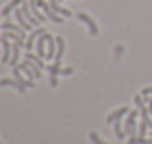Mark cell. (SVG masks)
Wrapping results in <instances>:
<instances>
[{
	"label": "cell",
	"mask_w": 152,
	"mask_h": 144,
	"mask_svg": "<svg viewBox=\"0 0 152 144\" xmlns=\"http://www.w3.org/2000/svg\"><path fill=\"white\" fill-rule=\"evenodd\" d=\"M78 19H80V21H84L86 25H88V31H89V34H91V36H97V34H99L97 23H95L89 15H86V13H78Z\"/></svg>",
	"instance_id": "cell-4"
},
{
	"label": "cell",
	"mask_w": 152,
	"mask_h": 144,
	"mask_svg": "<svg viewBox=\"0 0 152 144\" xmlns=\"http://www.w3.org/2000/svg\"><path fill=\"white\" fill-rule=\"evenodd\" d=\"M0 28H2V23H0Z\"/></svg>",
	"instance_id": "cell-24"
},
{
	"label": "cell",
	"mask_w": 152,
	"mask_h": 144,
	"mask_svg": "<svg viewBox=\"0 0 152 144\" xmlns=\"http://www.w3.org/2000/svg\"><path fill=\"white\" fill-rule=\"evenodd\" d=\"M141 95H142V97H148V95H152V85H150V87H145Z\"/></svg>",
	"instance_id": "cell-21"
},
{
	"label": "cell",
	"mask_w": 152,
	"mask_h": 144,
	"mask_svg": "<svg viewBox=\"0 0 152 144\" xmlns=\"http://www.w3.org/2000/svg\"><path fill=\"white\" fill-rule=\"evenodd\" d=\"M122 46H116V49H114V55H116V59H120V53H122Z\"/></svg>",
	"instance_id": "cell-22"
},
{
	"label": "cell",
	"mask_w": 152,
	"mask_h": 144,
	"mask_svg": "<svg viewBox=\"0 0 152 144\" xmlns=\"http://www.w3.org/2000/svg\"><path fill=\"white\" fill-rule=\"evenodd\" d=\"M46 32H44V34H42L40 38H38V40H36V46H34V49H36V55H40L42 57V59H46Z\"/></svg>",
	"instance_id": "cell-11"
},
{
	"label": "cell",
	"mask_w": 152,
	"mask_h": 144,
	"mask_svg": "<svg viewBox=\"0 0 152 144\" xmlns=\"http://www.w3.org/2000/svg\"><path fill=\"white\" fill-rule=\"evenodd\" d=\"M129 144H152V138H146V137H141V135H135V137H129Z\"/></svg>",
	"instance_id": "cell-16"
},
{
	"label": "cell",
	"mask_w": 152,
	"mask_h": 144,
	"mask_svg": "<svg viewBox=\"0 0 152 144\" xmlns=\"http://www.w3.org/2000/svg\"><path fill=\"white\" fill-rule=\"evenodd\" d=\"M28 6H31L32 13H34V17L38 19V21H40V23H44V21H46V13H42V12H40V6L36 4V0H31V2H28Z\"/></svg>",
	"instance_id": "cell-14"
},
{
	"label": "cell",
	"mask_w": 152,
	"mask_h": 144,
	"mask_svg": "<svg viewBox=\"0 0 152 144\" xmlns=\"http://www.w3.org/2000/svg\"><path fill=\"white\" fill-rule=\"evenodd\" d=\"M50 84L53 85V87H57V85H59V80H57V76H50Z\"/></svg>",
	"instance_id": "cell-20"
},
{
	"label": "cell",
	"mask_w": 152,
	"mask_h": 144,
	"mask_svg": "<svg viewBox=\"0 0 152 144\" xmlns=\"http://www.w3.org/2000/svg\"><path fill=\"white\" fill-rule=\"evenodd\" d=\"M2 47H4L2 63L6 65V63H10V59H12V53H13V44H10V38H6V36H2Z\"/></svg>",
	"instance_id": "cell-6"
},
{
	"label": "cell",
	"mask_w": 152,
	"mask_h": 144,
	"mask_svg": "<svg viewBox=\"0 0 152 144\" xmlns=\"http://www.w3.org/2000/svg\"><path fill=\"white\" fill-rule=\"evenodd\" d=\"M126 114H129V108H127V106H122V108L114 110L112 114L107 116V123H114L116 119H122V116H126Z\"/></svg>",
	"instance_id": "cell-9"
},
{
	"label": "cell",
	"mask_w": 152,
	"mask_h": 144,
	"mask_svg": "<svg viewBox=\"0 0 152 144\" xmlns=\"http://www.w3.org/2000/svg\"><path fill=\"white\" fill-rule=\"evenodd\" d=\"M25 59H28V61H32V63H36V65L40 66L42 70L46 68V65H44V59H42L40 55H34V53H32V51H27V53H25Z\"/></svg>",
	"instance_id": "cell-15"
},
{
	"label": "cell",
	"mask_w": 152,
	"mask_h": 144,
	"mask_svg": "<svg viewBox=\"0 0 152 144\" xmlns=\"http://www.w3.org/2000/svg\"><path fill=\"white\" fill-rule=\"evenodd\" d=\"M0 44H2V38H0Z\"/></svg>",
	"instance_id": "cell-23"
},
{
	"label": "cell",
	"mask_w": 152,
	"mask_h": 144,
	"mask_svg": "<svg viewBox=\"0 0 152 144\" xmlns=\"http://www.w3.org/2000/svg\"><path fill=\"white\" fill-rule=\"evenodd\" d=\"M122 119H116V121H114V135H116L118 138H120V140H124V138H126V131H122Z\"/></svg>",
	"instance_id": "cell-17"
},
{
	"label": "cell",
	"mask_w": 152,
	"mask_h": 144,
	"mask_svg": "<svg viewBox=\"0 0 152 144\" xmlns=\"http://www.w3.org/2000/svg\"><path fill=\"white\" fill-rule=\"evenodd\" d=\"M21 4H23V0H12L10 4H6V6L2 8L0 15H2V17H6V15H10V13H13V12H15V8H17V6H21Z\"/></svg>",
	"instance_id": "cell-12"
},
{
	"label": "cell",
	"mask_w": 152,
	"mask_h": 144,
	"mask_svg": "<svg viewBox=\"0 0 152 144\" xmlns=\"http://www.w3.org/2000/svg\"><path fill=\"white\" fill-rule=\"evenodd\" d=\"M46 72H50V76H61L63 74V68H61V65H50L46 66Z\"/></svg>",
	"instance_id": "cell-18"
},
{
	"label": "cell",
	"mask_w": 152,
	"mask_h": 144,
	"mask_svg": "<svg viewBox=\"0 0 152 144\" xmlns=\"http://www.w3.org/2000/svg\"><path fill=\"white\" fill-rule=\"evenodd\" d=\"M46 32V28L44 27H36L34 31H31V34L27 36V42H25V47H27V51H32L34 49V46H36V40L40 38L42 34Z\"/></svg>",
	"instance_id": "cell-2"
},
{
	"label": "cell",
	"mask_w": 152,
	"mask_h": 144,
	"mask_svg": "<svg viewBox=\"0 0 152 144\" xmlns=\"http://www.w3.org/2000/svg\"><path fill=\"white\" fill-rule=\"evenodd\" d=\"M89 138H91V142H93V144H108V142H104V140H103V138H101V137H99V135H97V133H93V131H91V133H89Z\"/></svg>",
	"instance_id": "cell-19"
},
{
	"label": "cell",
	"mask_w": 152,
	"mask_h": 144,
	"mask_svg": "<svg viewBox=\"0 0 152 144\" xmlns=\"http://www.w3.org/2000/svg\"><path fill=\"white\" fill-rule=\"evenodd\" d=\"M0 85H2V87H4V85L15 87V89H17L21 95H23V93H27V85H25V84H21L19 80H10V78H4V80H0Z\"/></svg>",
	"instance_id": "cell-7"
},
{
	"label": "cell",
	"mask_w": 152,
	"mask_h": 144,
	"mask_svg": "<svg viewBox=\"0 0 152 144\" xmlns=\"http://www.w3.org/2000/svg\"><path fill=\"white\" fill-rule=\"evenodd\" d=\"M21 12H23V15L27 17V21L31 23L32 27H40V21H38V19L34 17V13H32V9H31V6H28V2H25V0H23V4H21Z\"/></svg>",
	"instance_id": "cell-3"
},
{
	"label": "cell",
	"mask_w": 152,
	"mask_h": 144,
	"mask_svg": "<svg viewBox=\"0 0 152 144\" xmlns=\"http://www.w3.org/2000/svg\"><path fill=\"white\" fill-rule=\"evenodd\" d=\"M137 118H141V112H139V108H137V110H131V112L127 114L126 127H124L126 135H129V137H135V135H139V133H137Z\"/></svg>",
	"instance_id": "cell-1"
},
{
	"label": "cell",
	"mask_w": 152,
	"mask_h": 144,
	"mask_svg": "<svg viewBox=\"0 0 152 144\" xmlns=\"http://www.w3.org/2000/svg\"><path fill=\"white\" fill-rule=\"evenodd\" d=\"M13 78L19 80L21 84H25L27 87H34V81H32L31 78H25V76H23V70L19 68V66H13Z\"/></svg>",
	"instance_id": "cell-10"
},
{
	"label": "cell",
	"mask_w": 152,
	"mask_h": 144,
	"mask_svg": "<svg viewBox=\"0 0 152 144\" xmlns=\"http://www.w3.org/2000/svg\"><path fill=\"white\" fill-rule=\"evenodd\" d=\"M46 40H48V55H46V61H48V59H55V53H57L55 36H51L50 32H46Z\"/></svg>",
	"instance_id": "cell-5"
},
{
	"label": "cell",
	"mask_w": 152,
	"mask_h": 144,
	"mask_svg": "<svg viewBox=\"0 0 152 144\" xmlns=\"http://www.w3.org/2000/svg\"><path fill=\"white\" fill-rule=\"evenodd\" d=\"M55 42H57V53H55V65H61V59L65 57V38L63 36H55Z\"/></svg>",
	"instance_id": "cell-8"
},
{
	"label": "cell",
	"mask_w": 152,
	"mask_h": 144,
	"mask_svg": "<svg viewBox=\"0 0 152 144\" xmlns=\"http://www.w3.org/2000/svg\"><path fill=\"white\" fill-rule=\"evenodd\" d=\"M19 63H21V46L13 42V53H12V59H10V63H8V65L17 66Z\"/></svg>",
	"instance_id": "cell-13"
}]
</instances>
